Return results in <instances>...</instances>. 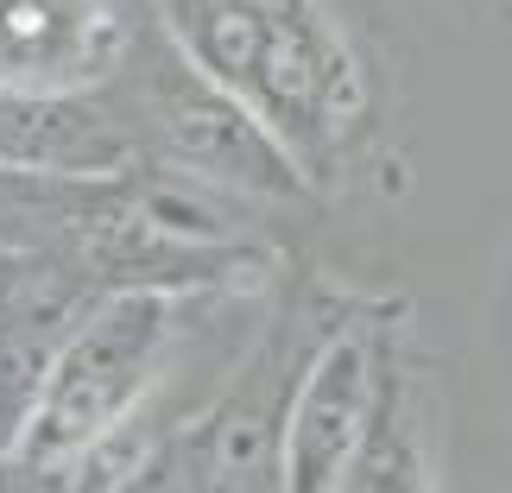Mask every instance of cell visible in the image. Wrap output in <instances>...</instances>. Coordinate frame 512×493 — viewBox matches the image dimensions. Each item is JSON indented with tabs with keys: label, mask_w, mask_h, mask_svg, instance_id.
Returning <instances> with one entry per match:
<instances>
[{
	"label": "cell",
	"mask_w": 512,
	"mask_h": 493,
	"mask_svg": "<svg viewBox=\"0 0 512 493\" xmlns=\"http://www.w3.org/2000/svg\"><path fill=\"white\" fill-rule=\"evenodd\" d=\"M140 335H152V310L121 304L64 348V361L38 386V405H32L26 430H19L32 456H64V449L89 443L95 430H108V418L133 392V373H121V367L140 354Z\"/></svg>",
	"instance_id": "obj_1"
},
{
	"label": "cell",
	"mask_w": 512,
	"mask_h": 493,
	"mask_svg": "<svg viewBox=\"0 0 512 493\" xmlns=\"http://www.w3.org/2000/svg\"><path fill=\"white\" fill-rule=\"evenodd\" d=\"M89 45L95 13L83 0H0V89H64Z\"/></svg>",
	"instance_id": "obj_2"
},
{
	"label": "cell",
	"mask_w": 512,
	"mask_h": 493,
	"mask_svg": "<svg viewBox=\"0 0 512 493\" xmlns=\"http://www.w3.org/2000/svg\"><path fill=\"white\" fill-rule=\"evenodd\" d=\"M89 127L64 89H0V165L64 171L83 159Z\"/></svg>",
	"instance_id": "obj_3"
}]
</instances>
